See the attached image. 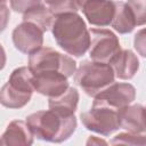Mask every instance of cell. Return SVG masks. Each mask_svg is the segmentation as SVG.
<instances>
[{"mask_svg":"<svg viewBox=\"0 0 146 146\" xmlns=\"http://www.w3.org/2000/svg\"><path fill=\"white\" fill-rule=\"evenodd\" d=\"M110 65L117 79L130 80L139 70V59L133 51L121 49V51L110 62Z\"/></svg>","mask_w":146,"mask_h":146,"instance_id":"cell-14","label":"cell"},{"mask_svg":"<svg viewBox=\"0 0 146 146\" xmlns=\"http://www.w3.org/2000/svg\"><path fill=\"white\" fill-rule=\"evenodd\" d=\"M115 74L107 63L83 60L74 73L75 83L90 97H96L100 91L114 82Z\"/></svg>","mask_w":146,"mask_h":146,"instance_id":"cell-3","label":"cell"},{"mask_svg":"<svg viewBox=\"0 0 146 146\" xmlns=\"http://www.w3.org/2000/svg\"><path fill=\"white\" fill-rule=\"evenodd\" d=\"M33 73L29 66L15 68L0 91V103L8 108H22L31 99L34 91Z\"/></svg>","mask_w":146,"mask_h":146,"instance_id":"cell-4","label":"cell"},{"mask_svg":"<svg viewBox=\"0 0 146 146\" xmlns=\"http://www.w3.org/2000/svg\"><path fill=\"white\" fill-rule=\"evenodd\" d=\"M54 19H55V15L50 11L48 6H46L44 3L40 5L39 7H36L33 10L23 15V21H29V22L35 23L44 32L51 30Z\"/></svg>","mask_w":146,"mask_h":146,"instance_id":"cell-17","label":"cell"},{"mask_svg":"<svg viewBox=\"0 0 146 146\" xmlns=\"http://www.w3.org/2000/svg\"><path fill=\"white\" fill-rule=\"evenodd\" d=\"M120 125L129 132H146V107L141 104H130L119 111Z\"/></svg>","mask_w":146,"mask_h":146,"instance_id":"cell-12","label":"cell"},{"mask_svg":"<svg viewBox=\"0 0 146 146\" xmlns=\"http://www.w3.org/2000/svg\"><path fill=\"white\" fill-rule=\"evenodd\" d=\"M78 7L82 10L87 21L95 26L111 25L114 13L115 1L113 0H76Z\"/></svg>","mask_w":146,"mask_h":146,"instance_id":"cell-10","label":"cell"},{"mask_svg":"<svg viewBox=\"0 0 146 146\" xmlns=\"http://www.w3.org/2000/svg\"><path fill=\"white\" fill-rule=\"evenodd\" d=\"M111 26L120 34L131 33L137 26L133 14L127 2L115 1V13Z\"/></svg>","mask_w":146,"mask_h":146,"instance_id":"cell-15","label":"cell"},{"mask_svg":"<svg viewBox=\"0 0 146 146\" xmlns=\"http://www.w3.org/2000/svg\"><path fill=\"white\" fill-rule=\"evenodd\" d=\"M146 145V136L133 132H121L116 135L112 140L111 145Z\"/></svg>","mask_w":146,"mask_h":146,"instance_id":"cell-19","label":"cell"},{"mask_svg":"<svg viewBox=\"0 0 146 146\" xmlns=\"http://www.w3.org/2000/svg\"><path fill=\"white\" fill-rule=\"evenodd\" d=\"M94 141H95V143H97V144H100V143H104V144H106L104 140H99V139H96V137H95V136H91V137L89 138V140L87 141V144H90V143H94Z\"/></svg>","mask_w":146,"mask_h":146,"instance_id":"cell-23","label":"cell"},{"mask_svg":"<svg viewBox=\"0 0 146 146\" xmlns=\"http://www.w3.org/2000/svg\"><path fill=\"white\" fill-rule=\"evenodd\" d=\"M89 31V56L91 60L110 64V62L121 51L119 38L106 29H91Z\"/></svg>","mask_w":146,"mask_h":146,"instance_id":"cell-7","label":"cell"},{"mask_svg":"<svg viewBox=\"0 0 146 146\" xmlns=\"http://www.w3.org/2000/svg\"><path fill=\"white\" fill-rule=\"evenodd\" d=\"M43 33L44 31L35 23L23 21L14 29L11 38L16 49L23 54L31 55L42 48Z\"/></svg>","mask_w":146,"mask_h":146,"instance_id":"cell-8","label":"cell"},{"mask_svg":"<svg viewBox=\"0 0 146 146\" xmlns=\"http://www.w3.org/2000/svg\"><path fill=\"white\" fill-rule=\"evenodd\" d=\"M68 78L60 72H40L33 74V88L40 95L56 97L62 95L68 87Z\"/></svg>","mask_w":146,"mask_h":146,"instance_id":"cell-11","label":"cell"},{"mask_svg":"<svg viewBox=\"0 0 146 146\" xmlns=\"http://www.w3.org/2000/svg\"><path fill=\"white\" fill-rule=\"evenodd\" d=\"M127 5L131 9L136 25H145L146 24V0H128Z\"/></svg>","mask_w":146,"mask_h":146,"instance_id":"cell-20","label":"cell"},{"mask_svg":"<svg viewBox=\"0 0 146 146\" xmlns=\"http://www.w3.org/2000/svg\"><path fill=\"white\" fill-rule=\"evenodd\" d=\"M44 2L55 16L65 13H76L80 10L76 0H44Z\"/></svg>","mask_w":146,"mask_h":146,"instance_id":"cell-18","label":"cell"},{"mask_svg":"<svg viewBox=\"0 0 146 146\" xmlns=\"http://www.w3.org/2000/svg\"><path fill=\"white\" fill-rule=\"evenodd\" d=\"M94 98L95 99L92 104L105 105L120 111L121 108L130 105L135 100L136 89L130 83L113 82Z\"/></svg>","mask_w":146,"mask_h":146,"instance_id":"cell-9","label":"cell"},{"mask_svg":"<svg viewBox=\"0 0 146 146\" xmlns=\"http://www.w3.org/2000/svg\"><path fill=\"white\" fill-rule=\"evenodd\" d=\"M10 7L14 11L19 14H26L34 8L42 5L41 0H9Z\"/></svg>","mask_w":146,"mask_h":146,"instance_id":"cell-21","label":"cell"},{"mask_svg":"<svg viewBox=\"0 0 146 146\" xmlns=\"http://www.w3.org/2000/svg\"><path fill=\"white\" fill-rule=\"evenodd\" d=\"M133 47L137 52L146 58V27L139 30L133 38Z\"/></svg>","mask_w":146,"mask_h":146,"instance_id":"cell-22","label":"cell"},{"mask_svg":"<svg viewBox=\"0 0 146 146\" xmlns=\"http://www.w3.org/2000/svg\"><path fill=\"white\" fill-rule=\"evenodd\" d=\"M29 68L33 74L40 72H60L71 78L76 71L75 60L50 47H42L29 56Z\"/></svg>","mask_w":146,"mask_h":146,"instance_id":"cell-5","label":"cell"},{"mask_svg":"<svg viewBox=\"0 0 146 146\" xmlns=\"http://www.w3.org/2000/svg\"><path fill=\"white\" fill-rule=\"evenodd\" d=\"M79 98L80 96L78 90L73 87H68L62 95L50 97L48 106L50 110H55L66 115H73L76 111Z\"/></svg>","mask_w":146,"mask_h":146,"instance_id":"cell-16","label":"cell"},{"mask_svg":"<svg viewBox=\"0 0 146 146\" xmlns=\"http://www.w3.org/2000/svg\"><path fill=\"white\" fill-rule=\"evenodd\" d=\"M34 137L49 143H63L75 131L78 122L75 115H66L55 110L39 111L30 114L25 120Z\"/></svg>","mask_w":146,"mask_h":146,"instance_id":"cell-2","label":"cell"},{"mask_svg":"<svg viewBox=\"0 0 146 146\" xmlns=\"http://www.w3.org/2000/svg\"><path fill=\"white\" fill-rule=\"evenodd\" d=\"M34 135L26 121H11L1 136L0 144L3 146H30L33 144Z\"/></svg>","mask_w":146,"mask_h":146,"instance_id":"cell-13","label":"cell"},{"mask_svg":"<svg viewBox=\"0 0 146 146\" xmlns=\"http://www.w3.org/2000/svg\"><path fill=\"white\" fill-rule=\"evenodd\" d=\"M50 31L56 43L68 55L81 57L89 50L90 31L78 13L55 16Z\"/></svg>","mask_w":146,"mask_h":146,"instance_id":"cell-1","label":"cell"},{"mask_svg":"<svg viewBox=\"0 0 146 146\" xmlns=\"http://www.w3.org/2000/svg\"><path fill=\"white\" fill-rule=\"evenodd\" d=\"M80 119L86 129L103 136H110L121 128L119 111L105 105L92 104L89 111L81 113Z\"/></svg>","mask_w":146,"mask_h":146,"instance_id":"cell-6","label":"cell"}]
</instances>
